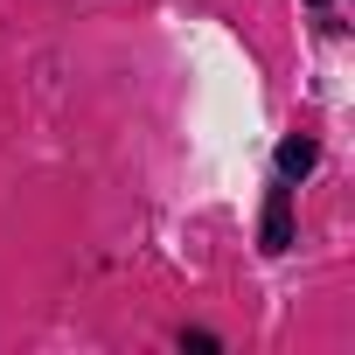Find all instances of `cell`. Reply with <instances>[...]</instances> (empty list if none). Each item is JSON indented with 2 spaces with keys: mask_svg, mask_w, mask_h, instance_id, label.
I'll use <instances>...</instances> for the list:
<instances>
[{
  "mask_svg": "<svg viewBox=\"0 0 355 355\" xmlns=\"http://www.w3.org/2000/svg\"><path fill=\"white\" fill-rule=\"evenodd\" d=\"M306 167H313V139H286L279 146V182H300Z\"/></svg>",
  "mask_w": 355,
  "mask_h": 355,
  "instance_id": "obj_1",
  "label": "cell"
},
{
  "mask_svg": "<svg viewBox=\"0 0 355 355\" xmlns=\"http://www.w3.org/2000/svg\"><path fill=\"white\" fill-rule=\"evenodd\" d=\"M265 251H286V182L272 196V223H265Z\"/></svg>",
  "mask_w": 355,
  "mask_h": 355,
  "instance_id": "obj_2",
  "label": "cell"
}]
</instances>
